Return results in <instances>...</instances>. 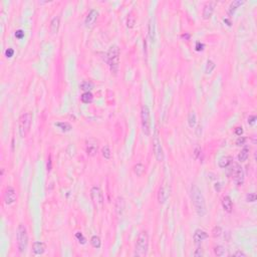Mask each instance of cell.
I'll return each instance as SVG.
<instances>
[{"label": "cell", "instance_id": "cell-1", "mask_svg": "<svg viewBox=\"0 0 257 257\" xmlns=\"http://www.w3.org/2000/svg\"><path fill=\"white\" fill-rule=\"evenodd\" d=\"M190 193H191L192 203L194 205V208L196 210V213L198 214V216H200V217L205 216L207 213L206 202H205V198L203 196L201 190L198 188L197 185H192Z\"/></svg>", "mask_w": 257, "mask_h": 257}, {"label": "cell", "instance_id": "cell-2", "mask_svg": "<svg viewBox=\"0 0 257 257\" xmlns=\"http://www.w3.org/2000/svg\"><path fill=\"white\" fill-rule=\"evenodd\" d=\"M107 61L110 65L112 73L117 74L120 64V48L117 45H112L107 52Z\"/></svg>", "mask_w": 257, "mask_h": 257}, {"label": "cell", "instance_id": "cell-3", "mask_svg": "<svg viewBox=\"0 0 257 257\" xmlns=\"http://www.w3.org/2000/svg\"><path fill=\"white\" fill-rule=\"evenodd\" d=\"M16 241H17V247L20 253L25 252L26 248L28 246V234L27 229L23 224H19L16 230Z\"/></svg>", "mask_w": 257, "mask_h": 257}, {"label": "cell", "instance_id": "cell-4", "mask_svg": "<svg viewBox=\"0 0 257 257\" xmlns=\"http://www.w3.org/2000/svg\"><path fill=\"white\" fill-rule=\"evenodd\" d=\"M31 124H32V115L31 112H25L19 118L18 121V131L21 138H25L28 135Z\"/></svg>", "mask_w": 257, "mask_h": 257}, {"label": "cell", "instance_id": "cell-5", "mask_svg": "<svg viewBox=\"0 0 257 257\" xmlns=\"http://www.w3.org/2000/svg\"><path fill=\"white\" fill-rule=\"evenodd\" d=\"M149 249V235L146 231H143L140 233L138 236L137 243H136V256H144L147 254Z\"/></svg>", "mask_w": 257, "mask_h": 257}, {"label": "cell", "instance_id": "cell-6", "mask_svg": "<svg viewBox=\"0 0 257 257\" xmlns=\"http://www.w3.org/2000/svg\"><path fill=\"white\" fill-rule=\"evenodd\" d=\"M141 120H142V129L146 136L151 134V112L149 107L144 105L141 109Z\"/></svg>", "mask_w": 257, "mask_h": 257}, {"label": "cell", "instance_id": "cell-7", "mask_svg": "<svg viewBox=\"0 0 257 257\" xmlns=\"http://www.w3.org/2000/svg\"><path fill=\"white\" fill-rule=\"evenodd\" d=\"M232 167L230 169V174H231V178L237 186H242L244 183V172H243L242 167L238 163H233L232 162Z\"/></svg>", "mask_w": 257, "mask_h": 257}, {"label": "cell", "instance_id": "cell-8", "mask_svg": "<svg viewBox=\"0 0 257 257\" xmlns=\"http://www.w3.org/2000/svg\"><path fill=\"white\" fill-rule=\"evenodd\" d=\"M153 151H154L155 158L158 162H163L164 161V152H163V147H162V143L159 137V132L158 130H155L154 137H153Z\"/></svg>", "mask_w": 257, "mask_h": 257}, {"label": "cell", "instance_id": "cell-9", "mask_svg": "<svg viewBox=\"0 0 257 257\" xmlns=\"http://www.w3.org/2000/svg\"><path fill=\"white\" fill-rule=\"evenodd\" d=\"M91 198L93 202V204L98 208H102V205H103V194H102V191L101 190L100 187H97L94 186L92 188L91 190Z\"/></svg>", "mask_w": 257, "mask_h": 257}, {"label": "cell", "instance_id": "cell-10", "mask_svg": "<svg viewBox=\"0 0 257 257\" xmlns=\"http://www.w3.org/2000/svg\"><path fill=\"white\" fill-rule=\"evenodd\" d=\"M16 199H17V195L14 188L8 186L5 189V192H4V201H5L7 205H11L16 201Z\"/></svg>", "mask_w": 257, "mask_h": 257}, {"label": "cell", "instance_id": "cell-11", "mask_svg": "<svg viewBox=\"0 0 257 257\" xmlns=\"http://www.w3.org/2000/svg\"><path fill=\"white\" fill-rule=\"evenodd\" d=\"M98 12L96 9H92L88 12V14L84 19L85 26H87V27H93L98 20Z\"/></svg>", "mask_w": 257, "mask_h": 257}, {"label": "cell", "instance_id": "cell-12", "mask_svg": "<svg viewBox=\"0 0 257 257\" xmlns=\"http://www.w3.org/2000/svg\"><path fill=\"white\" fill-rule=\"evenodd\" d=\"M87 154L88 156L89 157H93L98 154V142L96 140H88L87 142Z\"/></svg>", "mask_w": 257, "mask_h": 257}, {"label": "cell", "instance_id": "cell-13", "mask_svg": "<svg viewBox=\"0 0 257 257\" xmlns=\"http://www.w3.org/2000/svg\"><path fill=\"white\" fill-rule=\"evenodd\" d=\"M208 233H207L206 231H204V230H202V229H197L195 233H194V235H193V239H194V242L196 243V244H199V243H201L202 241H204L205 239L208 238Z\"/></svg>", "mask_w": 257, "mask_h": 257}, {"label": "cell", "instance_id": "cell-14", "mask_svg": "<svg viewBox=\"0 0 257 257\" xmlns=\"http://www.w3.org/2000/svg\"><path fill=\"white\" fill-rule=\"evenodd\" d=\"M46 245L41 241H36L32 244V251L35 255H41L45 252Z\"/></svg>", "mask_w": 257, "mask_h": 257}, {"label": "cell", "instance_id": "cell-15", "mask_svg": "<svg viewBox=\"0 0 257 257\" xmlns=\"http://www.w3.org/2000/svg\"><path fill=\"white\" fill-rule=\"evenodd\" d=\"M213 12H214V3L213 2L207 3L204 6V8H203V13H202L203 18L209 19L212 16V14H213Z\"/></svg>", "mask_w": 257, "mask_h": 257}, {"label": "cell", "instance_id": "cell-16", "mask_svg": "<svg viewBox=\"0 0 257 257\" xmlns=\"http://www.w3.org/2000/svg\"><path fill=\"white\" fill-rule=\"evenodd\" d=\"M125 207H126V203H125V199L123 197H118L116 201V211L118 215H121L125 211Z\"/></svg>", "mask_w": 257, "mask_h": 257}, {"label": "cell", "instance_id": "cell-17", "mask_svg": "<svg viewBox=\"0 0 257 257\" xmlns=\"http://www.w3.org/2000/svg\"><path fill=\"white\" fill-rule=\"evenodd\" d=\"M169 197V193L167 191V189L165 187H161L159 189V192H158V201H159L160 204H164L167 201Z\"/></svg>", "mask_w": 257, "mask_h": 257}, {"label": "cell", "instance_id": "cell-18", "mask_svg": "<svg viewBox=\"0 0 257 257\" xmlns=\"http://www.w3.org/2000/svg\"><path fill=\"white\" fill-rule=\"evenodd\" d=\"M222 206L225 211L228 212V213H231L232 209H233V203H232L231 198L229 196H224L222 199Z\"/></svg>", "mask_w": 257, "mask_h": 257}, {"label": "cell", "instance_id": "cell-19", "mask_svg": "<svg viewBox=\"0 0 257 257\" xmlns=\"http://www.w3.org/2000/svg\"><path fill=\"white\" fill-rule=\"evenodd\" d=\"M59 24H60V17L59 16H55L50 21V31L51 33L55 34L58 32L59 29Z\"/></svg>", "mask_w": 257, "mask_h": 257}, {"label": "cell", "instance_id": "cell-20", "mask_svg": "<svg viewBox=\"0 0 257 257\" xmlns=\"http://www.w3.org/2000/svg\"><path fill=\"white\" fill-rule=\"evenodd\" d=\"M244 4V1H241V0H234L233 2H231L230 6L228 8V14L229 15H233L235 11L238 9V7H240L241 5Z\"/></svg>", "mask_w": 257, "mask_h": 257}, {"label": "cell", "instance_id": "cell-21", "mask_svg": "<svg viewBox=\"0 0 257 257\" xmlns=\"http://www.w3.org/2000/svg\"><path fill=\"white\" fill-rule=\"evenodd\" d=\"M232 163V158L230 156H223L221 157L218 161V165L220 168H227L229 165Z\"/></svg>", "mask_w": 257, "mask_h": 257}, {"label": "cell", "instance_id": "cell-22", "mask_svg": "<svg viewBox=\"0 0 257 257\" xmlns=\"http://www.w3.org/2000/svg\"><path fill=\"white\" fill-rule=\"evenodd\" d=\"M55 126L59 129L61 132H64V133L70 132L71 129H73V127L70 126V124L66 123V121H58V123L55 124Z\"/></svg>", "mask_w": 257, "mask_h": 257}, {"label": "cell", "instance_id": "cell-23", "mask_svg": "<svg viewBox=\"0 0 257 257\" xmlns=\"http://www.w3.org/2000/svg\"><path fill=\"white\" fill-rule=\"evenodd\" d=\"M248 157H249V149L248 148H243L241 152L239 153V155H238V160L239 162H245L247 159H248Z\"/></svg>", "mask_w": 257, "mask_h": 257}, {"label": "cell", "instance_id": "cell-24", "mask_svg": "<svg viewBox=\"0 0 257 257\" xmlns=\"http://www.w3.org/2000/svg\"><path fill=\"white\" fill-rule=\"evenodd\" d=\"M155 34H156L155 33V24H154V22H153V20L151 19L150 22H149V37H150L152 42H155V37H156Z\"/></svg>", "mask_w": 257, "mask_h": 257}, {"label": "cell", "instance_id": "cell-25", "mask_svg": "<svg viewBox=\"0 0 257 257\" xmlns=\"http://www.w3.org/2000/svg\"><path fill=\"white\" fill-rule=\"evenodd\" d=\"M93 96L91 92H84L82 94V97H80V101L83 103H89L93 102Z\"/></svg>", "mask_w": 257, "mask_h": 257}, {"label": "cell", "instance_id": "cell-26", "mask_svg": "<svg viewBox=\"0 0 257 257\" xmlns=\"http://www.w3.org/2000/svg\"><path fill=\"white\" fill-rule=\"evenodd\" d=\"M196 123H197V116L195 114V112H189V115H188V124H189V127L194 128V127H195Z\"/></svg>", "mask_w": 257, "mask_h": 257}, {"label": "cell", "instance_id": "cell-27", "mask_svg": "<svg viewBox=\"0 0 257 257\" xmlns=\"http://www.w3.org/2000/svg\"><path fill=\"white\" fill-rule=\"evenodd\" d=\"M79 88L84 92H89L93 88V83L92 82H89V80H85V82H83L80 83Z\"/></svg>", "mask_w": 257, "mask_h": 257}, {"label": "cell", "instance_id": "cell-28", "mask_svg": "<svg viewBox=\"0 0 257 257\" xmlns=\"http://www.w3.org/2000/svg\"><path fill=\"white\" fill-rule=\"evenodd\" d=\"M215 67H216V64H215V62L213 60H211V59H208L206 62V67H205V73L207 74H212V71H213L215 69Z\"/></svg>", "mask_w": 257, "mask_h": 257}, {"label": "cell", "instance_id": "cell-29", "mask_svg": "<svg viewBox=\"0 0 257 257\" xmlns=\"http://www.w3.org/2000/svg\"><path fill=\"white\" fill-rule=\"evenodd\" d=\"M145 172V167L143 164H137L134 166V173L136 174L138 177H141V176Z\"/></svg>", "mask_w": 257, "mask_h": 257}, {"label": "cell", "instance_id": "cell-30", "mask_svg": "<svg viewBox=\"0 0 257 257\" xmlns=\"http://www.w3.org/2000/svg\"><path fill=\"white\" fill-rule=\"evenodd\" d=\"M91 244L93 248H97V249H98V248L101 247L102 245V241H101V238L97 236V235H93L92 238H91Z\"/></svg>", "mask_w": 257, "mask_h": 257}, {"label": "cell", "instance_id": "cell-31", "mask_svg": "<svg viewBox=\"0 0 257 257\" xmlns=\"http://www.w3.org/2000/svg\"><path fill=\"white\" fill-rule=\"evenodd\" d=\"M214 253L216 256H225L226 255V249L223 247V246H221V245H218V246H216L214 247Z\"/></svg>", "mask_w": 257, "mask_h": 257}, {"label": "cell", "instance_id": "cell-32", "mask_svg": "<svg viewBox=\"0 0 257 257\" xmlns=\"http://www.w3.org/2000/svg\"><path fill=\"white\" fill-rule=\"evenodd\" d=\"M102 157L105 158V159H111L112 157V152H111V149L109 146H105L102 149Z\"/></svg>", "mask_w": 257, "mask_h": 257}, {"label": "cell", "instance_id": "cell-33", "mask_svg": "<svg viewBox=\"0 0 257 257\" xmlns=\"http://www.w3.org/2000/svg\"><path fill=\"white\" fill-rule=\"evenodd\" d=\"M135 24H136V17H135L132 13L128 16V19H127V26L129 28H133Z\"/></svg>", "mask_w": 257, "mask_h": 257}, {"label": "cell", "instance_id": "cell-34", "mask_svg": "<svg viewBox=\"0 0 257 257\" xmlns=\"http://www.w3.org/2000/svg\"><path fill=\"white\" fill-rule=\"evenodd\" d=\"M75 238L78 239V241L80 243V244H85V242H87V239H85V237L83 236V234L82 232H76Z\"/></svg>", "mask_w": 257, "mask_h": 257}, {"label": "cell", "instance_id": "cell-35", "mask_svg": "<svg viewBox=\"0 0 257 257\" xmlns=\"http://www.w3.org/2000/svg\"><path fill=\"white\" fill-rule=\"evenodd\" d=\"M221 234H222V229H221L220 226H216L212 230V235H213V237H219Z\"/></svg>", "mask_w": 257, "mask_h": 257}, {"label": "cell", "instance_id": "cell-36", "mask_svg": "<svg viewBox=\"0 0 257 257\" xmlns=\"http://www.w3.org/2000/svg\"><path fill=\"white\" fill-rule=\"evenodd\" d=\"M256 198H257V196L255 193H249L246 195V201L247 202H255Z\"/></svg>", "mask_w": 257, "mask_h": 257}, {"label": "cell", "instance_id": "cell-37", "mask_svg": "<svg viewBox=\"0 0 257 257\" xmlns=\"http://www.w3.org/2000/svg\"><path fill=\"white\" fill-rule=\"evenodd\" d=\"M15 37L18 38V39H22L24 37V31L22 29H18L15 31Z\"/></svg>", "mask_w": 257, "mask_h": 257}, {"label": "cell", "instance_id": "cell-38", "mask_svg": "<svg viewBox=\"0 0 257 257\" xmlns=\"http://www.w3.org/2000/svg\"><path fill=\"white\" fill-rule=\"evenodd\" d=\"M245 142H246V138L245 137H239L238 139H237V141H236V145L237 146H242V145H244L245 144Z\"/></svg>", "mask_w": 257, "mask_h": 257}, {"label": "cell", "instance_id": "cell-39", "mask_svg": "<svg viewBox=\"0 0 257 257\" xmlns=\"http://www.w3.org/2000/svg\"><path fill=\"white\" fill-rule=\"evenodd\" d=\"M204 255V252H203V249L201 247H198L196 251L194 252V256H196V257H201Z\"/></svg>", "mask_w": 257, "mask_h": 257}, {"label": "cell", "instance_id": "cell-40", "mask_svg": "<svg viewBox=\"0 0 257 257\" xmlns=\"http://www.w3.org/2000/svg\"><path fill=\"white\" fill-rule=\"evenodd\" d=\"M204 47H205L204 43H202V42H200V41L196 42V45H195V49H196L197 51H202L203 49H204Z\"/></svg>", "mask_w": 257, "mask_h": 257}, {"label": "cell", "instance_id": "cell-41", "mask_svg": "<svg viewBox=\"0 0 257 257\" xmlns=\"http://www.w3.org/2000/svg\"><path fill=\"white\" fill-rule=\"evenodd\" d=\"M256 117L255 116H249V118H248V124L251 125V126H254L255 123H256Z\"/></svg>", "mask_w": 257, "mask_h": 257}, {"label": "cell", "instance_id": "cell-42", "mask_svg": "<svg viewBox=\"0 0 257 257\" xmlns=\"http://www.w3.org/2000/svg\"><path fill=\"white\" fill-rule=\"evenodd\" d=\"M13 55H14V50H13V48H7L6 49V51H5V55L7 57H12Z\"/></svg>", "mask_w": 257, "mask_h": 257}, {"label": "cell", "instance_id": "cell-43", "mask_svg": "<svg viewBox=\"0 0 257 257\" xmlns=\"http://www.w3.org/2000/svg\"><path fill=\"white\" fill-rule=\"evenodd\" d=\"M194 155H195V158H196V159H198V158H199V157L202 155V150H201V149H200L199 147H197V148L195 149V151H194Z\"/></svg>", "mask_w": 257, "mask_h": 257}, {"label": "cell", "instance_id": "cell-44", "mask_svg": "<svg viewBox=\"0 0 257 257\" xmlns=\"http://www.w3.org/2000/svg\"><path fill=\"white\" fill-rule=\"evenodd\" d=\"M234 133H235V135H237V136L240 137L241 135L243 134V128H242V127H237V128H235V130H234Z\"/></svg>", "mask_w": 257, "mask_h": 257}, {"label": "cell", "instance_id": "cell-45", "mask_svg": "<svg viewBox=\"0 0 257 257\" xmlns=\"http://www.w3.org/2000/svg\"><path fill=\"white\" fill-rule=\"evenodd\" d=\"M233 256H235V257H246V254L242 251H236L235 253L233 254Z\"/></svg>", "mask_w": 257, "mask_h": 257}, {"label": "cell", "instance_id": "cell-46", "mask_svg": "<svg viewBox=\"0 0 257 257\" xmlns=\"http://www.w3.org/2000/svg\"><path fill=\"white\" fill-rule=\"evenodd\" d=\"M51 168H52V161H51V157H49L48 162H47V171L48 172H50Z\"/></svg>", "mask_w": 257, "mask_h": 257}, {"label": "cell", "instance_id": "cell-47", "mask_svg": "<svg viewBox=\"0 0 257 257\" xmlns=\"http://www.w3.org/2000/svg\"><path fill=\"white\" fill-rule=\"evenodd\" d=\"M201 133H202V128H201V126H198V127H197V132H196L197 136H200Z\"/></svg>", "mask_w": 257, "mask_h": 257}, {"label": "cell", "instance_id": "cell-48", "mask_svg": "<svg viewBox=\"0 0 257 257\" xmlns=\"http://www.w3.org/2000/svg\"><path fill=\"white\" fill-rule=\"evenodd\" d=\"M182 37H183V38H185L186 40H189V39H190V34L185 33V34H183V35H182Z\"/></svg>", "mask_w": 257, "mask_h": 257}]
</instances>
